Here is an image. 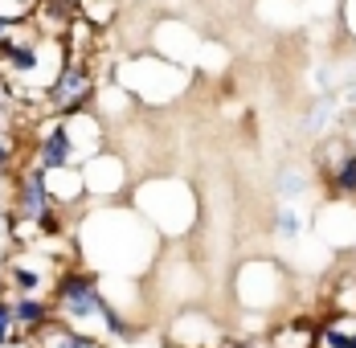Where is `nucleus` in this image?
Returning <instances> with one entry per match:
<instances>
[{
  "label": "nucleus",
  "instance_id": "1",
  "mask_svg": "<svg viewBox=\"0 0 356 348\" xmlns=\"http://www.w3.org/2000/svg\"><path fill=\"white\" fill-rule=\"evenodd\" d=\"M160 234L127 201L95 205L74 221L78 262L99 278H143L160 262Z\"/></svg>",
  "mask_w": 356,
  "mask_h": 348
},
{
  "label": "nucleus",
  "instance_id": "2",
  "mask_svg": "<svg viewBox=\"0 0 356 348\" xmlns=\"http://www.w3.org/2000/svg\"><path fill=\"white\" fill-rule=\"evenodd\" d=\"M111 78L140 106H168V103H177V99H184L188 86H193V70L160 58L156 49L123 54L119 62H111Z\"/></svg>",
  "mask_w": 356,
  "mask_h": 348
},
{
  "label": "nucleus",
  "instance_id": "3",
  "mask_svg": "<svg viewBox=\"0 0 356 348\" xmlns=\"http://www.w3.org/2000/svg\"><path fill=\"white\" fill-rule=\"evenodd\" d=\"M127 205L140 217H147V226L160 238H184L197 226V193L180 176H147L140 184H131Z\"/></svg>",
  "mask_w": 356,
  "mask_h": 348
},
{
  "label": "nucleus",
  "instance_id": "4",
  "mask_svg": "<svg viewBox=\"0 0 356 348\" xmlns=\"http://www.w3.org/2000/svg\"><path fill=\"white\" fill-rule=\"evenodd\" d=\"M291 295H295L291 271H286L279 258H270V254L246 258V262L234 271V299H238L242 315L279 319V312L291 303Z\"/></svg>",
  "mask_w": 356,
  "mask_h": 348
},
{
  "label": "nucleus",
  "instance_id": "5",
  "mask_svg": "<svg viewBox=\"0 0 356 348\" xmlns=\"http://www.w3.org/2000/svg\"><path fill=\"white\" fill-rule=\"evenodd\" d=\"M0 267H4V278H8V295H45L49 299L54 287H58V275L74 262H58L41 246H29V250H13Z\"/></svg>",
  "mask_w": 356,
  "mask_h": 348
},
{
  "label": "nucleus",
  "instance_id": "6",
  "mask_svg": "<svg viewBox=\"0 0 356 348\" xmlns=\"http://www.w3.org/2000/svg\"><path fill=\"white\" fill-rule=\"evenodd\" d=\"M62 213L49 201V189H45V173L37 168L33 160H25L17 176H13V221H25V226H41L45 234H62Z\"/></svg>",
  "mask_w": 356,
  "mask_h": 348
},
{
  "label": "nucleus",
  "instance_id": "7",
  "mask_svg": "<svg viewBox=\"0 0 356 348\" xmlns=\"http://www.w3.org/2000/svg\"><path fill=\"white\" fill-rule=\"evenodd\" d=\"M95 90H99V70L95 62H82V58H66L62 74L54 78V86L45 90V111L49 115H82L95 106Z\"/></svg>",
  "mask_w": 356,
  "mask_h": 348
},
{
  "label": "nucleus",
  "instance_id": "8",
  "mask_svg": "<svg viewBox=\"0 0 356 348\" xmlns=\"http://www.w3.org/2000/svg\"><path fill=\"white\" fill-rule=\"evenodd\" d=\"M82 184H86V201L111 205V201H127L131 193V160L123 152H99L95 160L82 164Z\"/></svg>",
  "mask_w": 356,
  "mask_h": 348
},
{
  "label": "nucleus",
  "instance_id": "9",
  "mask_svg": "<svg viewBox=\"0 0 356 348\" xmlns=\"http://www.w3.org/2000/svg\"><path fill=\"white\" fill-rule=\"evenodd\" d=\"M164 340L168 348H217L225 340V328L205 308H180L164 328Z\"/></svg>",
  "mask_w": 356,
  "mask_h": 348
},
{
  "label": "nucleus",
  "instance_id": "10",
  "mask_svg": "<svg viewBox=\"0 0 356 348\" xmlns=\"http://www.w3.org/2000/svg\"><path fill=\"white\" fill-rule=\"evenodd\" d=\"M37 168H66L74 160V143H70V132H66V119L62 115H45L41 123L33 127V152H29Z\"/></svg>",
  "mask_w": 356,
  "mask_h": 348
},
{
  "label": "nucleus",
  "instance_id": "11",
  "mask_svg": "<svg viewBox=\"0 0 356 348\" xmlns=\"http://www.w3.org/2000/svg\"><path fill=\"white\" fill-rule=\"evenodd\" d=\"M316 234L336 254H356V201H323L316 213Z\"/></svg>",
  "mask_w": 356,
  "mask_h": 348
},
{
  "label": "nucleus",
  "instance_id": "12",
  "mask_svg": "<svg viewBox=\"0 0 356 348\" xmlns=\"http://www.w3.org/2000/svg\"><path fill=\"white\" fill-rule=\"evenodd\" d=\"M66 132H70V143H74V160L78 168L86 160H95L99 152H107V123L95 115V111H82V115H70L66 119Z\"/></svg>",
  "mask_w": 356,
  "mask_h": 348
},
{
  "label": "nucleus",
  "instance_id": "13",
  "mask_svg": "<svg viewBox=\"0 0 356 348\" xmlns=\"http://www.w3.org/2000/svg\"><path fill=\"white\" fill-rule=\"evenodd\" d=\"M45 173V189H49V201L58 205V213H74L86 205V184H82V168H41Z\"/></svg>",
  "mask_w": 356,
  "mask_h": 348
},
{
  "label": "nucleus",
  "instance_id": "14",
  "mask_svg": "<svg viewBox=\"0 0 356 348\" xmlns=\"http://www.w3.org/2000/svg\"><path fill=\"white\" fill-rule=\"evenodd\" d=\"M156 54L160 58H168V62H180V66H188V54H193V62H197V49H201V37L193 33L184 21H160L156 25ZM193 70V66H188Z\"/></svg>",
  "mask_w": 356,
  "mask_h": 348
},
{
  "label": "nucleus",
  "instance_id": "15",
  "mask_svg": "<svg viewBox=\"0 0 356 348\" xmlns=\"http://www.w3.org/2000/svg\"><path fill=\"white\" fill-rule=\"evenodd\" d=\"M136 106H140V103H136V99H131V95H127L111 74L99 78V90H95V106H90V111H95L107 127L123 123V119H131V111H136Z\"/></svg>",
  "mask_w": 356,
  "mask_h": 348
},
{
  "label": "nucleus",
  "instance_id": "16",
  "mask_svg": "<svg viewBox=\"0 0 356 348\" xmlns=\"http://www.w3.org/2000/svg\"><path fill=\"white\" fill-rule=\"evenodd\" d=\"M8 299H13V315H17V332L29 336V340L58 319L54 299H45V295H8Z\"/></svg>",
  "mask_w": 356,
  "mask_h": 348
},
{
  "label": "nucleus",
  "instance_id": "17",
  "mask_svg": "<svg viewBox=\"0 0 356 348\" xmlns=\"http://www.w3.org/2000/svg\"><path fill=\"white\" fill-rule=\"evenodd\" d=\"M266 348H320L316 345V319L312 315H283L270 324Z\"/></svg>",
  "mask_w": 356,
  "mask_h": 348
},
{
  "label": "nucleus",
  "instance_id": "18",
  "mask_svg": "<svg viewBox=\"0 0 356 348\" xmlns=\"http://www.w3.org/2000/svg\"><path fill=\"white\" fill-rule=\"evenodd\" d=\"M33 348H111L107 340H99V336H86V332H78L70 324H62V319H54L49 328H41L33 336Z\"/></svg>",
  "mask_w": 356,
  "mask_h": 348
},
{
  "label": "nucleus",
  "instance_id": "19",
  "mask_svg": "<svg viewBox=\"0 0 356 348\" xmlns=\"http://www.w3.org/2000/svg\"><path fill=\"white\" fill-rule=\"evenodd\" d=\"M258 17L266 21V25H299V21H307V13H303V0H258Z\"/></svg>",
  "mask_w": 356,
  "mask_h": 348
},
{
  "label": "nucleus",
  "instance_id": "20",
  "mask_svg": "<svg viewBox=\"0 0 356 348\" xmlns=\"http://www.w3.org/2000/svg\"><path fill=\"white\" fill-rule=\"evenodd\" d=\"M275 193H279V205H295L299 197H307V193H312V176H307V168H299V164L283 168L279 180H275Z\"/></svg>",
  "mask_w": 356,
  "mask_h": 348
},
{
  "label": "nucleus",
  "instance_id": "21",
  "mask_svg": "<svg viewBox=\"0 0 356 348\" xmlns=\"http://www.w3.org/2000/svg\"><path fill=\"white\" fill-rule=\"evenodd\" d=\"M78 17L103 33V29L115 25V17H119V0H78Z\"/></svg>",
  "mask_w": 356,
  "mask_h": 348
},
{
  "label": "nucleus",
  "instance_id": "22",
  "mask_svg": "<svg viewBox=\"0 0 356 348\" xmlns=\"http://www.w3.org/2000/svg\"><path fill=\"white\" fill-rule=\"evenodd\" d=\"M275 234H279V242H299V238L307 234V217L299 213V205L275 209Z\"/></svg>",
  "mask_w": 356,
  "mask_h": 348
},
{
  "label": "nucleus",
  "instance_id": "23",
  "mask_svg": "<svg viewBox=\"0 0 356 348\" xmlns=\"http://www.w3.org/2000/svg\"><path fill=\"white\" fill-rule=\"evenodd\" d=\"M21 345H29V336H21V332H17L13 299L4 295V299H0V348H21Z\"/></svg>",
  "mask_w": 356,
  "mask_h": 348
},
{
  "label": "nucleus",
  "instance_id": "24",
  "mask_svg": "<svg viewBox=\"0 0 356 348\" xmlns=\"http://www.w3.org/2000/svg\"><path fill=\"white\" fill-rule=\"evenodd\" d=\"M41 0H0V21L4 25H29Z\"/></svg>",
  "mask_w": 356,
  "mask_h": 348
},
{
  "label": "nucleus",
  "instance_id": "25",
  "mask_svg": "<svg viewBox=\"0 0 356 348\" xmlns=\"http://www.w3.org/2000/svg\"><path fill=\"white\" fill-rule=\"evenodd\" d=\"M303 13H307V21H320L327 13H340V0H303Z\"/></svg>",
  "mask_w": 356,
  "mask_h": 348
},
{
  "label": "nucleus",
  "instance_id": "26",
  "mask_svg": "<svg viewBox=\"0 0 356 348\" xmlns=\"http://www.w3.org/2000/svg\"><path fill=\"white\" fill-rule=\"evenodd\" d=\"M340 21H344V33L356 37V0H340Z\"/></svg>",
  "mask_w": 356,
  "mask_h": 348
},
{
  "label": "nucleus",
  "instance_id": "27",
  "mask_svg": "<svg viewBox=\"0 0 356 348\" xmlns=\"http://www.w3.org/2000/svg\"><path fill=\"white\" fill-rule=\"evenodd\" d=\"M340 136L356 148V115H344V119H340Z\"/></svg>",
  "mask_w": 356,
  "mask_h": 348
},
{
  "label": "nucleus",
  "instance_id": "28",
  "mask_svg": "<svg viewBox=\"0 0 356 348\" xmlns=\"http://www.w3.org/2000/svg\"><path fill=\"white\" fill-rule=\"evenodd\" d=\"M242 348H266V336H258V340H242Z\"/></svg>",
  "mask_w": 356,
  "mask_h": 348
},
{
  "label": "nucleus",
  "instance_id": "29",
  "mask_svg": "<svg viewBox=\"0 0 356 348\" xmlns=\"http://www.w3.org/2000/svg\"><path fill=\"white\" fill-rule=\"evenodd\" d=\"M8 295V278H4V267H0V299Z\"/></svg>",
  "mask_w": 356,
  "mask_h": 348
}]
</instances>
